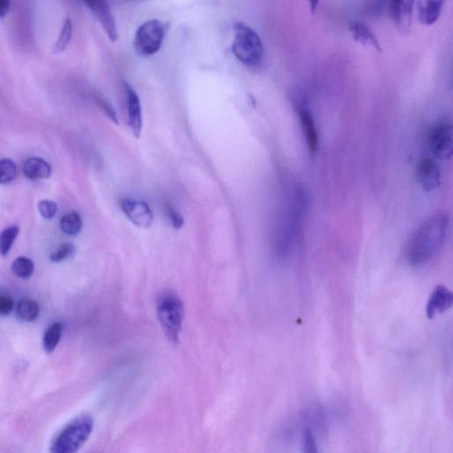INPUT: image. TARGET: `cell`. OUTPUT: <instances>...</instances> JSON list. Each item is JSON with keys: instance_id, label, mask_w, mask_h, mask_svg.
Masks as SVG:
<instances>
[{"instance_id": "obj_1", "label": "cell", "mask_w": 453, "mask_h": 453, "mask_svg": "<svg viewBox=\"0 0 453 453\" xmlns=\"http://www.w3.org/2000/svg\"><path fill=\"white\" fill-rule=\"evenodd\" d=\"M449 220L445 212H439L427 219L413 234L406 249L407 262L419 267L428 262L445 243Z\"/></svg>"}, {"instance_id": "obj_2", "label": "cell", "mask_w": 453, "mask_h": 453, "mask_svg": "<svg viewBox=\"0 0 453 453\" xmlns=\"http://www.w3.org/2000/svg\"><path fill=\"white\" fill-rule=\"evenodd\" d=\"M231 50L244 65L254 68L260 65L264 57L263 42L251 27L243 23L234 25V40Z\"/></svg>"}, {"instance_id": "obj_3", "label": "cell", "mask_w": 453, "mask_h": 453, "mask_svg": "<svg viewBox=\"0 0 453 453\" xmlns=\"http://www.w3.org/2000/svg\"><path fill=\"white\" fill-rule=\"evenodd\" d=\"M94 427L93 418L83 415L73 419L58 433L51 445V452L74 453L89 439Z\"/></svg>"}, {"instance_id": "obj_4", "label": "cell", "mask_w": 453, "mask_h": 453, "mask_svg": "<svg viewBox=\"0 0 453 453\" xmlns=\"http://www.w3.org/2000/svg\"><path fill=\"white\" fill-rule=\"evenodd\" d=\"M184 306L180 297L173 293L161 294L157 301V315L164 333L173 345L180 339Z\"/></svg>"}, {"instance_id": "obj_5", "label": "cell", "mask_w": 453, "mask_h": 453, "mask_svg": "<svg viewBox=\"0 0 453 453\" xmlns=\"http://www.w3.org/2000/svg\"><path fill=\"white\" fill-rule=\"evenodd\" d=\"M168 26L157 19L149 20L139 26L134 38L136 53L142 57L154 56L162 47Z\"/></svg>"}, {"instance_id": "obj_6", "label": "cell", "mask_w": 453, "mask_h": 453, "mask_svg": "<svg viewBox=\"0 0 453 453\" xmlns=\"http://www.w3.org/2000/svg\"><path fill=\"white\" fill-rule=\"evenodd\" d=\"M428 147L437 159L446 160L452 154V127L446 120L433 124L428 132Z\"/></svg>"}, {"instance_id": "obj_7", "label": "cell", "mask_w": 453, "mask_h": 453, "mask_svg": "<svg viewBox=\"0 0 453 453\" xmlns=\"http://www.w3.org/2000/svg\"><path fill=\"white\" fill-rule=\"evenodd\" d=\"M121 210L136 226L148 229L154 223V214L150 206L141 200L125 197L120 201Z\"/></svg>"}, {"instance_id": "obj_8", "label": "cell", "mask_w": 453, "mask_h": 453, "mask_svg": "<svg viewBox=\"0 0 453 453\" xmlns=\"http://www.w3.org/2000/svg\"><path fill=\"white\" fill-rule=\"evenodd\" d=\"M416 179L424 191H431L439 187L441 171L437 161L430 157L422 158L416 168Z\"/></svg>"}, {"instance_id": "obj_9", "label": "cell", "mask_w": 453, "mask_h": 453, "mask_svg": "<svg viewBox=\"0 0 453 453\" xmlns=\"http://www.w3.org/2000/svg\"><path fill=\"white\" fill-rule=\"evenodd\" d=\"M415 0H390L392 20L402 34H408L411 29Z\"/></svg>"}, {"instance_id": "obj_10", "label": "cell", "mask_w": 453, "mask_h": 453, "mask_svg": "<svg viewBox=\"0 0 453 453\" xmlns=\"http://www.w3.org/2000/svg\"><path fill=\"white\" fill-rule=\"evenodd\" d=\"M125 93L127 100V120L130 129H132L134 136L139 138L142 133L143 127V114L141 102L138 93L130 86L129 84H125Z\"/></svg>"}, {"instance_id": "obj_11", "label": "cell", "mask_w": 453, "mask_h": 453, "mask_svg": "<svg viewBox=\"0 0 453 453\" xmlns=\"http://www.w3.org/2000/svg\"><path fill=\"white\" fill-rule=\"evenodd\" d=\"M297 111L299 114L301 127L306 140L307 147L310 153L315 154L318 150L319 136L318 130L314 117L310 112L308 108L306 105L297 103Z\"/></svg>"}, {"instance_id": "obj_12", "label": "cell", "mask_w": 453, "mask_h": 453, "mask_svg": "<svg viewBox=\"0 0 453 453\" xmlns=\"http://www.w3.org/2000/svg\"><path fill=\"white\" fill-rule=\"evenodd\" d=\"M90 10L98 18L109 39L112 42H117L119 36L117 26L108 0H96Z\"/></svg>"}, {"instance_id": "obj_13", "label": "cell", "mask_w": 453, "mask_h": 453, "mask_svg": "<svg viewBox=\"0 0 453 453\" xmlns=\"http://www.w3.org/2000/svg\"><path fill=\"white\" fill-rule=\"evenodd\" d=\"M453 303V295L445 286H437L427 306V316L433 319L437 314L447 311L451 308Z\"/></svg>"}, {"instance_id": "obj_14", "label": "cell", "mask_w": 453, "mask_h": 453, "mask_svg": "<svg viewBox=\"0 0 453 453\" xmlns=\"http://www.w3.org/2000/svg\"><path fill=\"white\" fill-rule=\"evenodd\" d=\"M445 0H418L416 5L417 18L424 26H431L437 23L442 11Z\"/></svg>"}, {"instance_id": "obj_15", "label": "cell", "mask_w": 453, "mask_h": 453, "mask_svg": "<svg viewBox=\"0 0 453 453\" xmlns=\"http://www.w3.org/2000/svg\"><path fill=\"white\" fill-rule=\"evenodd\" d=\"M348 30L352 38L354 41L360 42L367 47H373L376 51H381L382 47L380 45L378 39H377L372 30L366 24L360 21H352L348 23Z\"/></svg>"}, {"instance_id": "obj_16", "label": "cell", "mask_w": 453, "mask_h": 453, "mask_svg": "<svg viewBox=\"0 0 453 453\" xmlns=\"http://www.w3.org/2000/svg\"><path fill=\"white\" fill-rule=\"evenodd\" d=\"M23 175L29 180H42L50 177L51 168L49 163L40 158H30L21 167Z\"/></svg>"}, {"instance_id": "obj_17", "label": "cell", "mask_w": 453, "mask_h": 453, "mask_svg": "<svg viewBox=\"0 0 453 453\" xmlns=\"http://www.w3.org/2000/svg\"><path fill=\"white\" fill-rule=\"evenodd\" d=\"M16 314L21 321L32 322L39 315V306L35 300L24 299L17 305Z\"/></svg>"}, {"instance_id": "obj_18", "label": "cell", "mask_w": 453, "mask_h": 453, "mask_svg": "<svg viewBox=\"0 0 453 453\" xmlns=\"http://www.w3.org/2000/svg\"><path fill=\"white\" fill-rule=\"evenodd\" d=\"M60 229L69 236H77L83 229V221L80 215L75 212H69L62 218Z\"/></svg>"}, {"instance_id": "obj_19", "label": "cell", "mask_w": 453, "mask_h": 453, "mask_svg": "<svg viewBox=\"0 0 453 453\" xmlns=\"http://www.w3.org/2000/svg\"><path fill=\"white\" fill-rule=\"evenodd\" d=\"M63 331V325L60 322H56L48 328L42 339V346L45 351L51 354L56 349L59 345L60 337H62Z\"/></svg>"}, {"instance_id": "obj_20", "label": "cell", "mask_w": 453, "mask_h": 453, "mask_svg": "<svg viewBox=\"0 0 453 453\" xmlns=\"http://www.w3.org/2000/svg\"><path fill=\"white\" fill-rule=\"evenodd\" d=\"M34 263L29 258H17L12 264V272L21 279H28L34 273Z\"/></svg>"}, {"instance_id": "obj_21", "label": "cell", "mask_w": 453, "mask_h": 453, "mask_svg": "<svg viewBox=\"0 0 453 453\" xmlns=\"http://www.w3.org/2000/svg\"><path fill=\"white\" fill-rule=\"evenodd\" d=\"M18 234L19 229L16 226L8 227L0 233V254L3 257L7 256L10 252Z\"/></svg>"}, {"instance_id": "obj_22", "label": "cell", "mask_w": 453, "mask_h": 453, "mask_svg": "<svg viewBox=\"0 0 453 453\" xmlns=\"http://www.w3.org/2000/svg\"><path fill=\"white\" fill-rule=\"evenodd\" d=\"M73 34V23L70 19L64 21L62 32L60 38L58 39L56 45H54V53H60L68 47L70 40H71Z\"/></svg>"}, {"instance_id": "obj_23", "label": "cell", "mask_w": 453, "mask_h": 453, "mask_svg": "<svg viewBox=\"0 0 453 453\" xmlns=\"http://www.w3.org/2000/svg\"><path fill=\"white\" fill-rule=\"evenodd\" d=\"M17 175L16 164L10 159L0 160V184L13 182Z\"/></svg>"}, {"instance_id": "obj_24", "label": "cell", "mask_w": 453, "mask_h": 453, "mask_svg": "<svg viewBox=\"0 0 453 453\" xmlns=\"http://www.w3.org/2000/svg\"><path fill=\"white\" fill-rule=\"evenodd\" d=\"M75 247L74 245L64 244L56 252L51 255L50 260L51 262L59 263L63 260H68L70 257L74 255Z\"/></svg>"}, {"instance_id": "obj_25", "label": "cell", "mask_w": 453, "mask_h": 453, "mask_svg": "<svg viewBox=\"0 0 453 453\" xmlns=\"http://www.w3.org/2000/svg\"><path fill=\"white\" fill-rule=\"evenodd\" d=\"M38 211L40 212L42 218L50 220V219L56 217L58 212V206L51 200H42V201L38 203Z\"/></svg>"}, {"instance_id": "obj_26", "label": "cell", "mask_w": 453, "mask_h": 453, "mask_svg": "<svg viewBox=\"0 0 453 453\" xmlns=\"http://www.w3.org/2000/svg\"><path fill=\"white\" fill-rule=\"evenodd\" d=\"M95 100L97 104H98L100 109H101V110L105 112L106 117L110 119L112 123L119 124L118 115L110 103L106 101L105 99H103L99 96H97Z\"/></svg>"}, {"instance_id": "obj_27", "label": "cell", "mask_w": 453, "mask_h": 453, "mask_svg": "<svg viewBox=\"0 0 453 453\" xmlns=\"http://www.w3.org/2000/svg\"><path fill=\"white\" fill-rule=\"evenodd\" d=\"M303 448L304 452L308 453L317 452V445L314 433L311 428H306L303 433Z\"/></svg>"}, {"instance_id": "obj_28", "label": "cell", "mask_w": 453, "mask_h": 453, "mask_svg": "<svg viewBox=\"0 0 453 453\" xmlns=\"http://www.w3.org/2000/svg\"><path fill=\"white\" fill-rule=\"evenodd\" d=\"M167 212H168L169 221L173 228H175V230L182 229L184 224V220L182 215L172 206H168Z\"/></svg>"}, {"instance_id": "obj_29", "label": "cell", "mask_w": 453, "mask_h": 453, "mask_svg": "<svg viewBox=\"0 0 453 453\" xmlns=\"http://www.w3.org/2000/svg\"><path fill=\"white\" fill-rule=\"evenodd\" d=\"M14 307V302L11 297L1 295L0 296V316H7L12 311Z\"/></svg>"}, {"instance_id": "obj_30", "label": "cell", "mask_w": 453, "mask_h": 453, "mask_svg": "<svg viewBox=\"0 0 453 453\" xmlns=\"http://www.w3.org/2000/svg\"><path fill=\"white\" fill-rule=\"evenodd\" d=\"M10 5L11 0H0V19L7 16Z\"/></svg>"}, {"instance_id": "obj_31", "label": "cell", "mask_w": 453, "mask_h": 453, "mask_svg": "<svg viewBox=\"0 0 453 453\" xmlns=\"http://www.w3.org/2000/svg\"><path fill=\"white\" fill-rule=\"evenodd\" d=\"M307 2H308L310 12H311L312 14H315V12L317 11L320 0H307Z\"/></svg>"}, {"instance_id": "obj_32", "label": "cell", "mask_w": 453, "mask_h": 453, "mask_svg": "<svg viewBox=\"0 0 453 453\" xmlns=\"http://www.w3.org/2000/svg\"><path fill=\"white\" fill-rule=\"evenodd\" d=\"M95 1L96 0H84L85 5H86L87 7L89 8L90 9L91 8V7H93Z\"/></svg>"}]
</instances>
